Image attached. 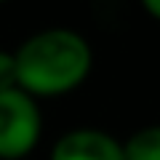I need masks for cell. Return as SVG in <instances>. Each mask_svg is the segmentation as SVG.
Instances as JSON below:
<instances>
[{
  "mask_svg": "<svg viewBox=\"0 0 160 160\" xmlns=\"http://www.w3.org/2000/svg\"><path fill=\"white\" fill-rule=\"evenodd\" d=\"M123 160H160V123L133 131L123 142Z\"/></svg>",
  "mask_w": 160,
  "mask_h": 160,
  "instance_id": "4",
  "label": "cell"
},
{
  "mask_svg": "<svg viewBox=\"0 0 160 160\" xmlns=\"http://www.w3.org/2000/svg\"><path fill=\"white\" fill-rule=\"evenodd\" d=\"M48 160H123V142L102 128H72L56 139Z\"/></svg>",
  "mask_w": 160,
  "mask_h": 160,
  "instance_id": "3",
  "label": "cell"
},
{
  "mask_svg": "<svg viewBox=\"0 0 160 160\" xmlns=\"http://www.w3.org/2000/svg\"><path fill=\"white\" fill-rule=\"evenodd\" d=\"M16 86V59H13L11 51H3L0 48V93L11 91Z\"/></svg>",
  "mask_w": 160,
  "mask_h": 160,
  "instance_id": "5",
  "label": "cell"
},
{
  "mask_svg": "<svg viewBox=\"0 0 160 160\" xmlns=\"http://www.w3.org/2000/svg\"><path fill=\"white\" fill-rule=\"evenodd\" d=\"M16 86L32 99H53L86 83L93 67V51L80 32L51 27L35 32L13 51Z\"/></svg>",
  "mask_w": 160,
  "mask_h": 160,
  "instance_id": "1",
  "label": "cell"
},
{
  "mask_svg": "<svg viewBox=\"0 0 160 160\" xmlns=\"http://www.w3.org/2000/svg\"><path fill=\"white\" fill-rule=\"evenodd\" d=\"M139 3H142V8L152 19H158V22H160V0H139Z\"/></svg>",
  "mask_w": 160,
  "mask_h": 160,
  "instance_id": "6",
  "label": "cell"
},
{
  "mask_svg": "<svg viewBox=\"0 0 160 160\" xmlns=\"http://www.w3.org/2000/svg\"><path fill=\"white\" fill-rule=\"evenodd\" d=\"M43 115L38 99L22 88L0 93V160H24L40 142Z\"/></svg>",
  "mask_w": 160,
  "mask_h": 160,
  "instance_id": "2",
  "label": "cell"
},
{
  "mask_svg": "<svg viewBox=\"0 0 160 160\" xmlns=\"http://www.w3.org/2000/svg\"><path fill=\"white\" fill-rule=\"evenodd\" d=\"M0 3H6V0H0Z\"/></svg>",
  "mask_w": 160,
  "mask_h": 160,
  "instance_id": "7",
  "label": "cell"
}]
</instances>
